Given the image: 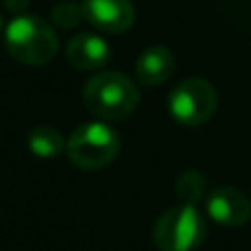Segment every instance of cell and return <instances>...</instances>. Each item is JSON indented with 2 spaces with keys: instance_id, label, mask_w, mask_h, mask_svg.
<instances>
[{
  "instance_id": "cell-9",
  "label": "cell",
  "mask_w": 251,
  "mask_h": 251,
  "mask_svg": "<svg viewBox=\"0 0 251 251\" xmlns=\"http://www.w3.org/2000/svg\"><path fill=\"white\" fill-rule=\"evenodd\" d=\"M176 71V58L162 45L147 47L136 60V80L145 87H158L167 82Z\"/></svg>"
},
{
  "instance_id": "cell-7",
  "label": "cell",
  "mask_w": 251,
  "mask_h": 251,
  "mask_svg": "<svg viewBox=\"0 0 251 251\" xmlns=\"http://www.w3.org/2000/svg\"><path fill=\"white\" fill-rule=\"evenodd\" d=\"M82 14L91 27L107 33H123L136 23L131 0H82Z\"/></svg>"
},
{
  "instance_id": "cell-1",
  "label": "cell",
  "mask_w": 251,
  "mask_h": 251,
  "mask_svg": "<svg viewBox=\"0 0 251 251\" xmlns=\"http://www.w3.org/2000/svg\"><path fill=\"white\" fill-rule=\"evenodd\" d=\"M82 102L98 120H123L136 111L140 89L120 71H100L87 80Z\"/></svg>"
},
{
  "instance_id": "cell-3",
  "label": "cell",
  "mask_w": 251,
  "mask_h": 251,
  "mask_svg": "<svg viewBox=\"0 0 251 251\" xmlns=\"http://www.w3.org/2000/svg\"><path fill=\"white\" fill-rule=\"evenodd\" d=\"M67 156L78 169L96 171L114 162L120 151V136L107 120L78 125L67 138Z\"/></svg>"
},
{
  "instance_id": "cell-2",
  "label": "cell",
  "mask_w": 251,
  "mask_h": 251,
  "mask_svg": "<svg viewBox=\"0 0 251 251\" xmlns=\"http://www.w3.org/2000/svg\"><path fill=\"white\" fill-rule=\"evenodd\" d=\"M5 45L11 58L23 65H47L58 51L53 25L40 16H16L5 29Z\"/></svg>"
},
{
  "instance_id": "cell-6",
  "label": "cell",
  "mask_w": 251,
  "mask_h": 251,
  "mask_svg": "<svg viewBox=\"0 0 251 251\" xmlns=\"http://www.w3.org/2000/svg\"><path fill=\"white\" fill-rule=\"evenodd\" d=\"M207 216L223 227H242L251 220V200L236 187H218L204 198Z\"/></svg>"
},
{
  "instance_id": "cell-13",
  "label": "cell",
  "mask_w": 251,
  "mask_h": 251,
  "mask_svg": "<svg viewBox=\"0 0 251 251\" xmlns=\"http://www.w3.org/2000/svg\"><path fill=\"white\" fill-rule=\"evenodd\" d=\"M2 2H5V7L9 11H23L29 5V0H2Z\"/></svg>"
},
{
  "instance_id": "cell-5",
  "label": "cell",
  "mask_w": 251,
  "mask_h": 251,
  "mask_svg": "<svg viewBox=\"0 0 251 251\" xmlns=\"http://www.w3.org/2000/svg\"><path fill=\"white\" fill-rule=\"evenodd\" d=\"M167 107L176 123L185 127H200L218 107V94L204 78H187L171 89Z\"/></svg>"
},
{
  "instance_id": "cell-8",
  "label": "cell",
  "mask_w": 251,
  "mask_h": 251,
  "mask_svg": "<svg viewBox=\"0 0 251 251\" xmlns=\"http://www.w3.org/2000/svg\"><path fill=\"white\" fill-rule=\"evenodd\" d=\"M65 56L67 62L78 71H96L109 62L111 47L98 33H76L67 43Z\"/></svg>"
},
{
  "instance_id": "cell-4",
  "label": "cell",
  "mask_w": 251,
  "mask_h": 251,
  "mask_svg": "<svg viewBox=\"0 0 251 251\" xmlns=\"http://www.w3.org/2000/svg\"><path fill=\"white\" fill-rule=\"evenodd\" d=\"M207 236V223L196 204L180 202L153 225V245L160 251H196Z\"/></svg>"
},
{
  "instance_id": "cell-10",
  "label": "cell",
  "mask_w": 251,
  "mask_h": 251,
  "mask_svg": "<svg viewBox=\"0 0 251 251\" xmlns=\"http://www.w3.org/2000/svg\"><path fill=\"white\" fill-rule=\"evenodd\" d=\"M29 151L38 158H51L58 156L62 149L67 147V140L62 138V133L56 127H49V125H40V127H33L29 131L27 138Z\"/></svg>"
},
{
  "instance_id": "cell-14",
  "label": "cell",
  "mask_w": 251,
  "mask_h": 251,
  "mask_svg": "<svg viewBox=\"0 0 251 251\" xmlns=\"http://www.w3.org/2000/svg\"><path fill=\"white\" fill-rule=\"evenodd\" d=\"M0 31H2V16H0Z\"/></svg>"
},
{
  "instance_id": "cell-12",
  "label": "cell",
  "mask_w": 251,
  "mask_h": 251,
  "mask_svg": "<svg viewBox=\"0 0 251 251\" xmlns=\"http://www.w3.org/2000/svg\"><path fill=\"white\" fill-rule=\"evenodd\" d=\"M85 20L80 2H71V0H60L51 9V25L58 29H74Z\"/></svg>"
},
{
  "instance_id": "cell-11",
  "label": "cell",
  "mask_w": 251,
  "mask_h": 251,
  "mask_svg": "<svg viewBox=\"0 0 251 251\" xmlns=\"http://www.w3.org/2000/svg\"><path fill=\"white\" fill-rule=\"evenodd\" d=\"M176 194H178L180 202L196 204L198 200L207 198V178L196 169L185 171L176 180Z\"/></svg>"
}]
</instances>
